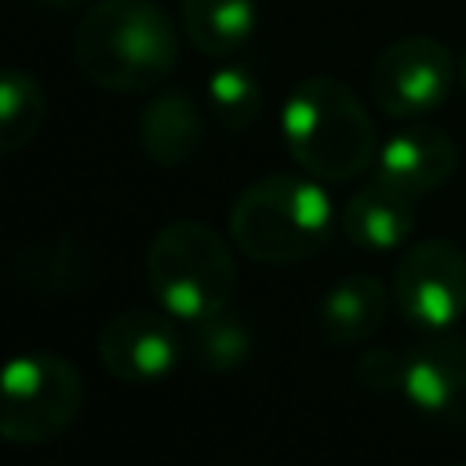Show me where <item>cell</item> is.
Wrapping results in <instances>:
<instances>
[{
  "label": "cell",
  "mask_w": 466,
  "mask_h": 466,
  "mask_svg": "<svg viewBox=\"0 0 466 466\" xmlns=\"http://www.w3.org/2000/svg\"><path fill=\"white\" fill-rule=\"evenodd\" d=\"M76 69L102 91L160 87L178 66V33L153 0H98L73 33Z\"/></svg>",
  "instance_id": "obj_1"
},
{
  "label": "cell",
  "mask_w": 466,
  "mask_h": 466,
  "mask_svg": "<svg viewBox=\"0 0 466 466\" xmlns=\"http://www.w3.org/2000/svg\"><path fill=\"white\" fill-rule=\"evenodd\" d=\"M280 135L291 160L320 182H350L379 157L375 124L357 91L339 76H306L280 109Z\"/></svg>",
  "instance_id": "obj_2"
},
{
  "label": "cell",
  "mask_w": 466,
  "mask_h": 466,
  "mask_svg": "<svg viewBox=\"0 0 466 466\" xmlns=\"http://www.w3.org/2000/svg\"><path fill=\"white\" fill-rule=\"evenodd\" d=\"M335 208L313 175H266L229 208L233 244L262 266H295L328 248Z\"/></svg>",
  "instance_id": "obj_3"
},
{
  "label": "cell",
  "mask_w": 466,
  "mask_h": 466,
  "mask_svg": "<svg viewBox=\"0 0 466 466\" xmlns=\"http://www.w3.org/2000/svg\"><path fill=\"white\" fill-rule=\"evenodd\" d=\"M146 284L160 309L182 324L222 313L237 291L233 248L208 222H164L146 248Z\"/></svg>",
  "instance_id": "obj_4"
},
{
  "label": "cell",
  "mask_w": 466,
  "mask_h": 466,
  "mask_svg": "<svg viewBox=\"0 0 466 466\" xmlns=\"http://www.w3.org/2000/svg\"><path fill=\"white\" fill-rule=\"evenodd\" d=\"M84 408V379L58 353H18L0 364V437L11 444H47L66 433Z\"/></svg>",
  "instance_id": "obj_5"
},
{
  "label": "cell",
  "mask_w": 466,
  "mask_h": 466,
  "mask_svg": "<svg viewBox=\"0 0 466 466\" xmlns=\"http://www.w3.org/2000/svg\"><path fill=\"white\" fill-rule=\"evenodd\" d=\"M455 84L459 62L433 36H400L386 44L368 73L371 102L393 120H415L441 109Z\"/></svg>",
  "instance_id": "obj_6"
},
{
  "label": "cell",
  "mask_w": 466,
  "mask_h": 466,
  "mask_svg": "<svg viewBox=\"0 0 466 466\" xmlns=\"http://www.w3.org/2000/svg\"><path fill=\"white\" fill-rule=\"evenodd\" d=\"M397 313L426 331L451 328L466 313V251L448 237L415 240L393 266Z\"/></svg>",
  "instance_id": "obj_7"
},
{
  "label": "cell",
  "mask_w": 466,
  "mask_h": 466,
  "mask_svg": "<svg viewBox=\"0 0 466 466\" xmlns=\"http://www.w3.org/2000/svg\"><path fill=\"white\" fill-rule=\"evenodd\" d=\"M182 335L175 328V317L164 309H120L113 313L98 331V360L102 368L131 386L160 382L167 379L182 360Z\"/></svg>",
  "instance_id": "obj_8"
},
{
  "label": "cell",
  "mask_w": 466,
  "mask_h": 466,
  "mask_svg": "<svg viewBox=\"0 0 466 466\" xmlns=\"http://www.w3.org/2000/svg\"><path fill=\"white\" fill-rule=\"evenodd\" d=\"M397 393L444 426H466V342L433 339L404 350Z\"/></svg>",
  "instance_id": "obj_9"
},
{
  "label": "cell",
  "mask_w": 466,
  "mask_h": 466,
  "mask_svg": "<svg viewBox=\"0 0 466 466\" xmlns=\"http://www.w3.org/2000/svg\"><path fill=\"white\" fill-rule=\"evenodd\" d=\"M459 167V146L448 131L433 124H408L393 131L375 157V178L386 186L408 193V197H426L441 189Z\"/></svg>",
  "instance_id": "obj_10"
},
{
  "label": "cell",
  "mask_w": 466,
  "mask_h": 466,
  "mask_svg": "<svg viewBox=\"0 0 466 466\" xmlns=\"http://www.w3.org/2000/svg\"><path fill=\"white\" fill-rule=\"evenodd\" d=\"M393 291L375 273H350L335 280L320 306H317V328L324 342L331 346H357L368 342L390 317Z\"/></svg>",
  "instance_id": "obj_11"
},
{
  "label": "cell",
  "mask_w": 466,
  "mask_h": 466,
  "mask_svg": "<svg viewBox=\"0 0 466 466\" xmlns=\"http://www.w3.org/2000/svg\"><path fill=\"white\" fill-rule=\"evenodd\" d=\"M138 146L160 167L189 164L204 146V109L182 87L153 95L138 113Z\"/></svg>",
  "instance_id": "obj_12"
},
{
  "label": "cell",
  "mask_w": 466,
  "mask_h": 466,
  "mask_svg": "<svg viewBox=\"0 0 466 466\" xmlns=\"http://www.w3.org/2000/svg\"><path fill=\"white\" fill-rule=\"evenodd\" d=\"M11 277L36 295H76L95 280V255L69 233H51L11 251Z\"/></svg>",
  "instance_id": "obj_13"
},
{
  "label": "cell",
  "mask_w": 466,
  "mask_h": 466,
  "mask_svg": "<svg viewBox=\"0 0 466 466\" xmlns=\"http://www.w3.org/2000/svg\"><path fill=\"white\" fill-rule=\"evenodd\" d=\"M415 197L386 186L382 178H371L364 189H357L339 215L342 233L368 251H390L400 248L415 229Z\"/></svg>",
  "instance_id": "obj_14"
},
{
  "label": "cell",
  "mask_w": 466,
  "mask_h": 466,
  "mask_svg": "<svg viewBox=\"0 0 466 466\" xmlns=\"http://www.w3.org/2000/svg\"><path fill=\"white\" fill-rule=\"evenodd\" d=\"M186 40L208 58H229L251 44L258 29L255 0H178Z\"/></svg>",
  "instance_id": "obj_15"
},
{
  "label": "cell",
  "mask_w": 466,
  "mask_h": 466,
  "mask_svg": "<svg viewBox=\"0 0 466 466\" xmlns=\"http://www.w3.org/2000/svg\"><path fill=\"white\" fill-rule=\"evenodd\" d=\"M47 120L44 84L22 66H0V157L36 142Z\"/></svg>",
  "instance_id": "obj_16"
},
{
  "label": "cell",
  "mask_w": 466,
  "mask_h": 466,
  "mask_svg": "<svg viewBox=\"0 0 466 466\" xmlns=\"http://www.w3.org/2000/svg\"><path fill=\"white\" fill-rule=\"evenodd\" d=\"M208 109L226 131H248L262 113V80L244 62H226L208 76Z\"/></svg>",
  "instance_id": "obj_17"
},
{
  "label": "cell",
  "mask_w": 466,
  "mask_h": 466,
  "mask_svg": "<svg viewBox=\"0 0 466 466\" xmlns=\"http://www.w3.org/2000/svg\"><path fill=\"white\" fill-rule=\"evenodd\" d=\"M186 350L193 357L197 368H208V371H237L255 342H251V331L240 317L233 313H211L204 320H193L189 324V335H186Z\"/></svg>",
  "instance_id": "obj_18"
},
{
  "label": "cell",
  "mask_w": 466,
  "mask_h": 466,
  "mask_svg": "<svg viewBox=\"0 0 466 466\" xmlns=\"http://www.w3.org/2000/svg\"><path fill=\"white\" fill-rule=\"evenodd\" d=\"M400 371H404V350H393V346L364 350L357 368H353L357 382L371 393H397L400 390Z\"/></svg>",
  "instance_id": "obj_19"
},
{
  "label": "cell",
  "mask_w": 466,
  "mask_h": 466,
  "mask_svg": "<svg viewBox=\"0 0 466 466\" xmlns=\"http://www.w3.org/2000/svg\"><path fill=\"white\" fill-rule=\"evenodd\" d=\"M40 4H47V7H80L87 0H40Z\"/></svg>",
  "instance_id": "obj_20"
},
{
  "label": "cell",
  "mask_w": 466,
  "mask_h": 466,
  "mask_svg": "<svg viewBox=\"0 0 466 466\" xmlns=\"http://www.w3.org/2000/svg\"><path fill=\"white\" fill-rule=\"evenodd\" d=\"M459 84L466 87V51H462V58H459Z\"/></svg>",
  "instance_id": "obj_21"
},
{
  "label": "cell",
  "mask_w": 466,
  "mask_h": 466,
  "mask_svg": "<svg viewBox=\"0 0 466 466\" xmlns=\"http://www.w3.org/2000/svg\"><path fill=\"white\" fill-rule=\"evenodd\" d=\"M455 466H466V462H455Z\"/></svg>",
  "instance_id": "obj_22"
}]
</instances>
